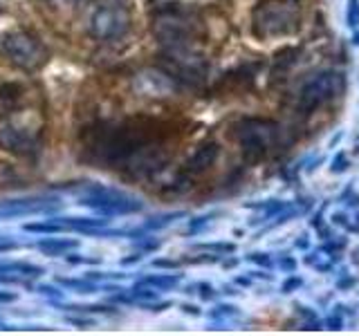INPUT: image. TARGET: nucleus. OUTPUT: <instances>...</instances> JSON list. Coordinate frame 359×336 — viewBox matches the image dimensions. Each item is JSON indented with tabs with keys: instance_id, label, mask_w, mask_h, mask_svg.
Returning <instances> with one entry per match:
<instances>
[{
	"instance_id": "4",
	"label": "nucleus",
	"mask_w": 359,
	"mask_h": 336,
	"mask_svg": "<svg viewBox=\"0 0 359 336\" xmlns=\"http://www.w3.org/2000/svg\"><path fill=\"white\" fill-rule=\"evenodd\" d=\"M3 52L11 65H16L18 70H36L45 63V48L39 38H34L27 31H11L3 38Z\"/></svg>"
},
{
	"instance_id": "2",
	"label": "nucleus",
	"mask_w": 359,
	"mask_h": 336,
	"mask_svg": "<svg viewBox=\"0 0 359 336\" xmlns=\"http://www.w3.org/2000/svg\"><path fill=\"white\" fill-rule=\"evenodd\" d=\"M301 29V7L297 0H261L252 11V31L256 38L292 36Z\"/></svg>"
},
{
	"instance_id": "7",
	"label": "nucleus",
	"mask_w": 359,
	"mask_h": 336,
	"mask_svg": "<svg viewBox=\"0 0 359 336\" xmlns=\"http://www.w3.org/2000/svg\"><path fill=\"white\" fill-rule=\"evenodd\" d=\"M299 54H301V50L299 48H285V50H280L278 54H276V61H274V70H285V67H290V65H294L297 61H299Z\"/></svg>"
},
{
	"instance_id": "5",
	"label": "nucleus",
	"mask_w": 359,
	"mask_h": 336,
	"mask_svg": "<svg viewBox=\"0 0 359 336\" xmlns=\"http://www.w3.org/2000/svg\"><path fill=\"white\" fill-rule=\"evenodd\" d=\"M218 144L216 141H205L200 146V148L189 157L184 168H182V175L184 177H200V175H205L209 168L216 164L218 160Z\"/></svg>"
},
{
	"instance_id": "1",
	"label": "nucleus",
	"mask_w": 359,
	"mask_h": 336,
	"mask_svg": "<svg viewBox=\"0 0 359 336\" xmlns=\"http://www.w3.org/2000/svg\"><path fill=\"white\" fill-rule=\"evenodd\" d=\"M231 137L238 141L245 155L261 160L269 153L283 150L290 146L292 137L287 134L283 123L274 119H261V117H243L231 126Z\"/></svg>"
},
{
	"instance_id": "3",
	"label": "nucleus",
	"mask_w": 359,
	"mask_h": 336,
	"mask_svg": "<svg viewBox=\"0 0 359 336\" xmlns=\"http://www.w3.org/2000/svg\"><path fill=\"white\" fill-rule=\"evenodd\" d=\"M346 90V78L341 72H321L319 76H314L310 83H306V88L301 90L299 94V110L303 115H310L317 108L325 106L328 101H332L334 97H339Z\"/></svg>"
},
{
	"instance_id": "6",
	"label": "nucleus",
	"mask_w": 359,
	"mask_h": 336,
	"mask_svg": "<svg viewBox=\"0 0 359 336\" xmlns=\"http://www.w3.org/2000/svg\"><path fill=\"white\" fill-rule=\"evenodd\" d=\"M256 67L258 65H243L238 70H233L229 74H224V78L218 83V90L222 92H236V90H247L254 85V78H256Z\"/></svg>"
},
{
	"instance_id": "8",
	"label": "nucleus",
	"mask_w": 359,
	"mask_h": 336,
	"mask_svg": "<svg viewBox=\"0 0 359 336\" xmlns=\"http://www.w3.org/2000/svg\"><path fill=\"white\" fill-rule=\"evenodd\" d=\"M348 5V25H359V0H351Z\"/></svg>"
},
{
	"instance_id": "9",
	"label": "nucleus",
	"mask_w": 359,
	"mask_h": 336,
	"mask_svg": "<svg viewBox=\"0 0 359 336\" xmlns=\"http://www.w3.org/2000/svg\"><path fill=\"white\" fill-rule=\"evenodd\" d=\"M299 285H301V280H299V278H294V280H290V283H287L283 289H285V291H290L292 287H299Z\"/></svg>"
}]
</instances>
